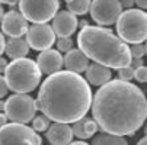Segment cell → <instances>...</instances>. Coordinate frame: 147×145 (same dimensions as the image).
<instances>
[{"label":"cell","instance_id":"e575fe53","mask_svg":"<svg viewBox=\"0 0 147 145\" xmlns=\"http://www.w3.org/2000/svg\"><path fill=\"white\" fill-rule=\"evenodd\" d=\"M137 145H147V138H146V136H143V138L137 142Z\"/></svg>","mask_w":147,"mask_h":145},{"label":"cell","instance_id":"e0dca14e","mask_svg":"<svg viewBox=\"0 0 147 145\" xmlns=\"http://www.w3.org/2000/svg\"><path fill=\"white\" fill-rule=\"evenodd\" d=\"M5 52L9 58H25L29 52V45L25 38H9L5 45Z\"/></svg>","mask_w":147,"mask_h":145},{"label":"cell","instance_id":"4316f807","mask_svg":"<svg viewBox=\"0 0 147 145\" xmlns=\"http://www.w3.org/2000/svg\"><path fill=\"white\" fill-rule=\"evenodd\" d=\"M119 5H121V7L124 9H133V6H134V0H119Z\"/></svg>","mask_w":147,"mask_h":145},{"label":"cell","instance_id":"52a82bcc","mask_svg":"<svg viewBox=\"0 0 147 145\" xmlns=\"http://www.w3.org/2000/svg\"><path fill=\"white\" fill-rule=\"evenodd\" d=\"M19 12L28 22L47 23L58 12V0H19Z\"/></svg>","mask_w":147,"mask_h":145},{"label":"cell","instance_id":"277c9868","mask_svg":"<svg viewBox=\"0 0 147 145\" xmlns=\"http://www.w3.org/2000/svg\"><path fill=\"white\" fill-rule=\"evenodd\" d=\"M42 73L39 71L38 65L31 58H18L7 63L5 70V81L9 90L13 93L28 94L34 92L41 83Z\"/></svg>","mask_w":147,"mask_h":145},{"label":"cell","instance_id":"5bb4252c","mask_svg":"<svg viewBox=\"0 0 147 145\" xmlns=\"http://www.w3.org/2000/svg\"><path fill=\"white\" fill-rule=\"evenodd\" d=\"M45 136L51 145H69L73 141V132L70 123L54 122L45 131Z\"/></svg>","mask_w":147,"mask_h":145},{"label":"cell","instance_id":"9c48e42d","mask_svg":"<svg viewBox=\"0 0 147 145\" xmlns=\"http://www.w3.org/2000/svg\"><path fill=\"white\" fill-rule=\"evenodd\" d=\"M90 16L99 26H111L122 13L119 0H90Z\"/></svg>","mask_w":147,"mask_h":145},{"label":"cell","instance_id":"7c38bea8","mask_svg":"<svg viewBox=\"0 0 147 145\" xmlns=\"http://www.w3.org/2000/svg\"><path fill=\"white\" fill-rule=\"evenodd\" d=\"M51 20H53L51 28H53L55 36H58V38H69L79 28L77 17L73 13H70L69 10H58Z\"/></svg>","mask_w":147,"mask_h":145},{"label":"cell","instance_id":"2e32d148","mask_svg":"<svg viewBox=\"0 0 147 145\" xmlns=\"http://www.w3.org/2000/svg\"><path fill=\"white\" fill-rule=\"evenodd\" d=\"M86 81L89 86H96V87H100L103 86L105 83H108L112 77V73H111V68L105 67V65H100V64H89L86 71Z\"/></svg>","mask_w":147,"mask_h":145},{"label":"cell","instance_id":"ba28073f","mask_svg":"<svg viewBox=\"0 0 147 145\" xmlns=\"http://www.w3.org/2000/svg\"><path fill=\"white\" fill-rule=\"evenodd\" d=\"M0 145H42L41 136L25 123L7 122L0 126Z\"/></svg>","mask_w":147,"mask_h":145},{"label":"cell","instance_id":"9a60e30c","mask_svg":"<svg viewBox=\"0 0 147 145\" xmlns=\"http://www.w3.org/2000/svg\"><path fill=\"white\" fill-rule=\"evenodd\" d=\"M89 64H90V59L79 48H71L63 57V67H66V71H71L76 74L85 73Z\"/></svg>","mask_w":147,"mask_h":145},{"label":"cell","instance_id":"74e56055","mask_svg":"<svg viewBox=\"0 0 147 145\" xmlns=\"http://www.w3.org/2000/svg\"><path fill=\"white\" fill-rule=\"evenodd\" d=\"M64 2H66V3H67V2H70V0H64Z\"/></svg>","mask_w":147,"mask_h":145},{"label":"cell","instance_id":"4fadbf2b","mask_svg":"<svg viewBox=\"0 0 147 145\" xmlns=\"http://www.w3.org/2000/svg\"><path fill=\"white\" fill-rule=\"evenodd\" d=\"M35 63H36L39 71L42 74L51 76L54 73L61 71V68H63V55H61L60 51L50 48V49H45V51H41Z\"/></svg>","mask_w":147,"mask_h":145},{"label":"cell","instance_id":"d4e9b609","mask_svg":"<svg viewBox=\"0 0 147 145\" xmlns=\"http://www.w3.org/2000/svg\"><path fill=\"white\" fill-rule=\"evenodd\" d=\"M7 92H9V89H7V86H6V81H5L3 76H0V99L5 97V96L7 94Z\"/></svg>","mask_w":147,"mask_h":145},{"label":"cell","instance_id":"30bf717a","mask_svg":"<svg viewBox=\"0 0 147 145\" xmlns=\"http://www.w3.org/2000/svg\"><path fill=\"white\" fill-rule=\"evenodd\" d=\"M26 35V42L29 48L35 51H45L50 49L55 44V33L53 28L48 23H34L28 28Z\"/></svg>","mask_w":147,"mask_h":145},{"label":"cell","instance_id":"4dcf8cb0","mask_svg":"<svg viewBox=\"0 0 147 145\" xmlns=\"http://www.w3.org/2000/svg\"><path fill=\"white\" fill-rule=\"evenodd\" d=\"M19 0H0V5H10V6H15Z\"/></svg>","mask_w":147,"mask_h":145},{"label":"cell","instance_id":"cb8c5ba5","mask_svg":"<svg viewBox=\"0 0 147 145\" xmlns=\"http://www.w3.org/2000/svg\"><path fill=\"white\" fill-rule=\"evenodd\" d=\"M138 83H146L147 81V68L143 65V67H138L134 70V77Z\"/></svg>","mask_w":147,"mask_h":145},{"label":"cell","instance_id":"5b68a950","mask_svg":"<svg viewBox=\"0 0 147 145\" xmlns=\"http://www.w3.org/2000/svg\"><path fill=\"white\" fill-rule=\"evenodd\" d=\"M117 36L127 45L144 44L147 38V13L141 9H127L117 19Z\"/></svg>","mask_w":147,"mask_h":145},{"label":"cell","instance_id":"d6986e66","mask_svg":"<svg viewBox=\"0 0 147 145\" xmlns=\"http://www.w3.org/2000/svg\"><path fill=\"white\" fill-rule=\"evenodd\" d=\"M90 0H70L67 2V10L74 16H83L89 12Z\"/></svg>","mask_w":147,"mask_h":145},{"label":"cell","instance_id":"d590c367","mask_svg":"<svg viewBox=\"0 0 147 145\" xmlns=\"http://www.w3.org/2000/svg\"><path fill=\"white\" fill-rule=\"evenodd\" d=\"M5 112V100L0 99V113H3Z\"/></svg>","mask_w":147,"mask_h":145},{"label":"cell","instance_id":"83f0119b","mask_svg":"<svg viewBox=\"0 0 147 145\" xmlns=\"http://www.w3.org/2000/svg\"><path fill=\"white\" fill-rule=\"evenodd\" d=\"M5 45H6V39H5V35L0 32V57H2V54L5 52Z\"/></svg>","mask_w":147,"mask_h":145},{"label":"cell","instance_id":"f546056e","mask_svg":"<svg viewBox=\"0 0 147 145\" xmlns=\"http://www.w3.org/2000/svg\"><path fill=\"white\" fill-rule=\"evenodd\" d=\"M6 65H7V61H6L3 57H0V74H2V73H5V70H6Z\"/></svg>","mask_w":147,"mask_h":145},{"label":"cell","instance_id":"3957f363","mask_svg":"<svg viewBox=\"0 0 147 145\" xmlns=\"http://www.w3.org/2000/svg\"><path fill=\"white\" fill-rule=\"evenodd\" d=\"M79 49L93 63L108 68H124L131 63L128 45L111 29L102 26H85L77 35Z\"/></svg>","mask_w":147,"mask_h":145},{"label":"cell","instance_id":"1f68e13d","mask_svg":"<svg viewBox=\"0 0 147 145\" xmlns=\"http://www.w3.org/2000/svg\"><path fill=\"white\" fill-rule=\"evenodd\" d=\"M9 120H7V118H6V115H5V112L3 113H0V126H3V125H6Z\"/></svg>","mask_w":147,"mask_h":145},{"label":"cell","instance_id":"603a6c76","mask_svg":"<svg viewBox=\"0 0 147 145\" xmlns=\"http://www.w3.org/2000/svg\"><path fill=\"white\" fill-rule=\"evenodd\" d=\"M133 77H134V70H133L130 65L118 70V80H122V81H131Z\"/></svg>","mask_w":147,"mask_h":145},{"label":"cell","instance_id":"8992f818","mask_svg":"<svg viewBox=\"0 0 147 145\" xmlns=\"http://www.w3.org/2000/svg\"><path fill=\"white\" fill-rule=\"evenodd\" d=\"M35 99L29 94L15 93L5 100V115L15 123H28L35 116Z\"/></svg>","mask_w":147,"mask_h":145},{"label":"cell","instance_id":"7a4b0ae2","mask_svg":"<svg viewBox=\"0 0 147 145\" xmlns=\"http://www.w3.org/2000/svg\"><path fill=\"white\" fill-rule=\"evenodd\" d=\"M92 90L85 77L71 71L48 76L38 92V108L53 122L74 123L90 110Z\"/></svg>","mask_w":147,"mask_h":145},{"label":"cell","instance_id":"8fae6325","mask_svg":"<svg viewBox=\"0 0 147 145\" xmlns=\"http://www.w3.org/2000/svg\"><path fill=\"white\" fill-rule=\"evenodd\" d=\"M0 25H2V33L10 38H22L29 28L28 20L15 9L3 15Z\"/></svg>","mask_w":147,"mask_h":145},{"label":"cell","instance_id":"44dd1931","mask_svg":"<svg viewBox=\"0 0 147 145\" xmlns=\"http://www.w3.org/2000/svg\"><path fill=\"white\" fill-rule=\"evenodd\" d=\"M55 44H57V51H61V52H67L73 48V39L69 36V38H58L55 39Z\"/></svg>","mask_w":147,"mask_h":145},{"label":"cell","instance_id":"8d00e7d4","mask_svg":"<svg viewBox=\"0 0 147 145\" xmlns=\"http://www.w3.org/2000/svg\"><path fill=\"white\" fill-rule=\"evenodd\" d=\"M3 15H5V10H3V6L0 5V22H2V17H3Z\"/></svg>","mask_w":147,"mask_h":145},{"label":"cell","instance_id":"d6a6232c","mask_svg":"<svg viewBox=\"0 0 147 145\" xmlns=\"http://www.w3.org/2000/svg\"><path fill=\"white\" fill-rule=\"evenodd\" d=\"M69 145H90V144H86L85 141H71Z\"/></svg>","mask_w":147,"mask_h":145},{"label":"cell","instance_id":"ac0fdd59","mask_svg":"<svg viewBox=\"0 0 147 145\" xmlns=\"http://www.w3.org/2000/svg\"><path fill=\"white\" fill-rule=\"evenodd\" d=\"M90 145H128L127 139L124 136L107 134V132H99L96 136H93Z\"/></svg>","mask_w":147,"mask_h":145},{"label":"cell","instance_id":"f35d334b","mask_svg":"<svg viewBox=\"0 0 147 145\" xmlns=\"http://www.w3.org/2000/svg\"><path fill=\"white\" fill-rule=\"evenodd\" d=\"M48 145H51V144H48Z\"/></svg>","mask_w":147,"mask_h":145},{"label":"cell","instance_id":"ffe728a7","mask_svg":"<svg viewBox=\"0 0 147 145\" xmlns=\"http://www.w3.org/2000/svg\"><path fill=\"white\" fill-rule=\"evenodd\" d=\"M50 125H51L50 119L45 115H38V116H34L32 119V129L35 132H45Z\"/></svg>","mask_w":147,"mask_h":145},{"label":"cell","instance_id":"484cf974","mask_svg":"<svg viewBox=\"0 0 147 145\" xmlns=\"http://www.w3.org/2000/svg\"><path fill=\"white\" fill-rule=\"evenodd\" d=\"M144 63H143V58H131V63H130V67L133 70L138 68V67H143Z\"/></svg>","mask_w":147,"mask_h":145},{"label":"cell","instance_id":"6da1fadb","mask_svg":"<svg viewBox=\"0 0 147 145\" xmlns=\"http://www.w3.org/2000/svg\"><path fill=\"white\" fill-rule=\"evenodd\" d=\"M90 110L102 132L133 136L146 122L147 100L131 81L109 80L92 96Z\"/></svg>","mask_w":147,"mask_h":145},{"label":"cell","instance_id":"7402d4cb","mask_svg":"<svg viewBox=\"0 0 147 145\" xmlns=\"http://www.w3.org/2000/svg\"><path fill=\"white\" fill-rule=\"evenodd\" d=\"M130 48L131 58H143L146 54V45L144 44H133Z\"/></svg>","mask_w":147,"mask_h":145},{"label":"cell","instance_id":"836d02e7","mask_svg":"<svg viewBox=\"0 0 147 145\" xmlns=\"http://www.w3.org/2000/svg\"><path fill=\"white\" fill-rule=\"evenodd\" d=\"M88 25H89V22H88V20H85V19L80 20V22L77 23V26H80V28H85V26H88Z\"/></svg>","mask_w":147,"mask_h":145},{"label":"cell","instance_id":"f1b7e54d","mask_svg":"<svg viewBox=\"0 0 147 145\" xmlns=\"http://www.w3.org/2000/svg\"><path fill=\"white\" fill-rule=\"evenodd\" d=\"M134 5H137L138 9L144 10V9L147 7V0H134Z\"/></svg>","mask_w":147,"mask_h":145}]
</instances>
